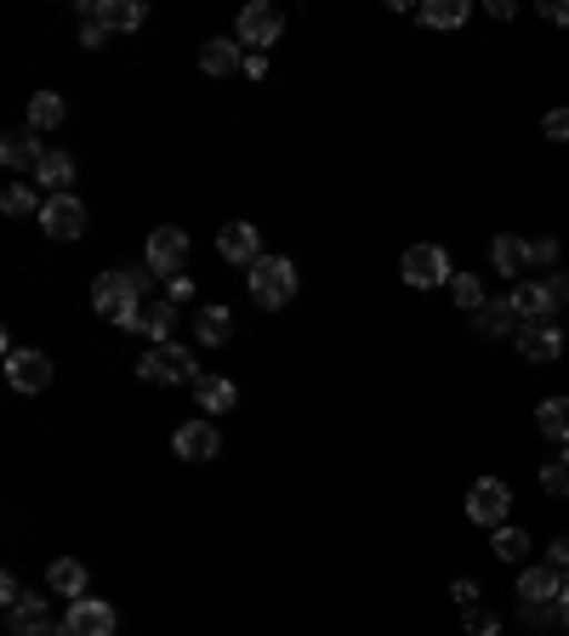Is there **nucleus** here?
<instances>
[{
	"label": "nucleus",
	"mask_w": 569,
	"mask_h": 636,
	"mask_svg": "<svg viewBox=\"0 0 569 636\" xmlns=\"http://www.w3.org/2000/svg\"><path fill=\"white\" fill-rule=\"evenodd\" d=\"M154 290V273L149 267H114V273H98V284H91V307H98V319H109V324H126V330H137V319H142V296Z\"/></svg>",
	"instance_id": "f257e3e1"
},
{
	"label": "nucleus",
	"mask_w": 569,
	"mask_h": 636,
	"mask_svg": "<svg viewBox=\"0 0 569 636\" xmlns=\"http://www.w3.org/2000/svg\"><path fill=\"white\" fill-rule=\"evenodd\" d=\"M512 307L525 313V324H552V313L569 307V273H552V279H518V284H512Z\"/></svg>",
	"instance_id": "f03ea898"
},
{
	"label": "nucleus",
	"mask_w": 569,
	"mask_h": 636,
	"mask_svg": "<svg viewBox=\"0 0 569 636\" xmlns=\"http://www.w3.org/2000/svg\"><path fill=\"white\" fill-rule=\"evenodd\" d=\"M137 375L149 386H194L200 381V364L188 347H177V341H160V347H149L137 359Z\"/></svg>",
	"instance_id": "7ed1b4c3"
},
{
	"label": "nucleus",
	"mask_w": 569,
	"mask_h": 636,
	"mask_svg": "<svg viewBox=\"0 0 569 636\" xmlns=\"http://www.w3.org/2000/svg\"><path fill=\"white\" fill-rule=\"evenodd\" d=\"M251 302L257 307H291L297 302V267L284 256H262L251 267Z\"/></svg>",
	"instance_id": "20e7f679"
},
{
	"label": "nucleus",
	"mask_w": 569,
	"mask_h": 636,
	"mask_svg": "<svg viewBox=\"0 0 569 636\" xmlns=\"http://www.w3.org/2000/svg\"><path fill=\"white\" fill-rule=\"evenodd\" d=\"M142 267H149L154 279H177L188 267V228H154L149 233V251H142Z\"/></svg>",
	"instance_id": "39448f33"
},
{
	"label": "nucleus",
	"mask_w": 569,
	"mask_h": 636,
	"mask_svg": "<svg viewBox=\"0 0 569 636\" xmlns=\"http://www.w3.org/2000/svg\"><path fill=\"white\" fill-rule=\"evenodd\" d=\"M399 273H405L410 290H433V284H450V279H456L445 244H410L405 262H399Z\"/></svg>",
	"instance_id": "423d86ee"
},
{
	"label": "nucleus",
	"mask_w": 569,
	"mask_h": 636,
	"mask_svg": "<svg viewBox=\"0 0 569 636\" xmlns=\"http://www.w3.org/2000/svg\"><path fill=\"white\" fill-rule=\"evenodd\" d=\"M507 512H512V488L501 477H479V483L467 488V517L479 523V528H501Z\"/></svg>",
	"instance_id": "0eeeda50"
},
{
	"label": "nucleus",
	"mask_w": 569,
	"mask_h": 636,
	"mask_svg": "<svg viewBox=\"0 0 569 636\" xmlns=\"http://www.w3.org/2000/svg\"><path fill=\"white\" fill-rule=\"evenodd\" d=\"M279 29H284V18H279L273 0H251V7L240 12V23H233V40H240V46H257V52H262V46L279 40Z\"/></svg>",
	"instance_id": "6e6552de"
},
{
	"label": "nucleus",
	"mask_w": 569,
	"mask_h": 636,
	"mask_svg": "<svg viewBox=\"0 0 569 636\" xmlns=\"http://www.w3.org/2000/svg\"><path fill=\"white\" fill-rule=\"evenodd\" d=\"M217 256L233 262V267H257V262H262V228H251V222H228V228L217 233Z\"/></svg>",
	"instance_id": "1a4fd4ad"
},
{
	"label": "nucleus",
	"mask_w": 569,
	"mask_h": 636,
	"mask_svg": "<svg viewBox=\"0 0 569 636\" xmlns=\"http://www.w3.org/2000/svg\"><path fill=\"white\" fill-rule=\"evenodd\" d=\"M40 228L52 239H80L86 233V205L74 193H52V200H40Z\"/></svg>",
	"instance_id": "9d476101"
},
{
	"label": "nucleus",
	"mask_w": 569,
	"mask_h": 636,
	"mask_svg": "<svg viewBox=\"0 0 569 636\" xmlns=\"http://www.w3.org/2000/svg\"><path fill=\"white\" fill-rule=\"evenodd\" d=\"M80 18H98L109 34H114V29H120V34H131V29L149 23V7H142V0H86Z\"/></svg>",
	"instance_id": "9b49d317"
},
{
	"label": "nucleus",
	"mask_w": 569,
	"mask_h": 636,
	"mask_svg": "<svg viewBox=\"0 0 569 636\" xmlns=\"http://www.w3.org/2000/svg\"><path fill=\"white\" fill-rule=\"evenodd\" d=\"M171 450L182 461H217L222 455V437H217V421H182L171 432Z\"/></svg>",
	"instance_id": "f8f14e48"
},
{
	"label": "nucleus",
	"mask_w": 569,
	"mask_h": 636,
	"mask_svg": "<svg viewBox=\"0 0 569 636\" xmlns=\"http://www.w3.org/2000/svg\"><path fill=\"white\" fill-rule=\"evenodd\" d=\"M69 636H114V625H120V614L103 603V597H80V603H69Z\"/></svg>",
	"instance_id": "ddd939ff"
},
{
	"label": "nucleus",
	"mask_w": 569,
	"mask_h": 636,
	"mask_svg": "<svg viewBox=\"0 0 569 636\" xmlns=\"http://www.w3.org/2000/svg\"><path fill=\"white\" fill-rule=\"evenodd\" d=\"M518 353L530 364H558L563 359V330L558 324H525L518 330Z\"/></svg>",
	"instance_id": "4468645a"
},
{
	"label": "nucleus",
	"mask_w": 569,
	"mask_h": 636,
	"mask_svg": "<svg viewBox=\"0 0 569 636\" xmlns=\"http://www.w3.org/2000/svg\"><path fill=\"white\" fill-rule=\"evenodd\" d=\"M490 267L507 273V279H525V273H530V239L496 233V239H490Z\"/></svg>",
	"instance_id": "2eb2a0df"
},
{
	"label": "nucleus",
	"mask_w": 569,
	"mask_h": 636,
	"mask_svg": "<svg viewBox=\"0 0 569 636\" xmlns=\"http://www.w3.org/2000/svg\"><path fill=\"white\" fill-rule=\"evenodd\" d=\"M7 381L18 393H40V386H52V359L46 353H12L7 359Z\"/></svg>",
	"instance_id": "dca6fc26"
},
{
	"label": "nucleus",
	"mask_w": 569,
	"mask_h": 636,
	"mask_svg": "<svg viewBox=\"0 0 569 636\" xmlns=\"http://www.w3.org/2000/svg\"><path fill=\"white\" fill-rule=\"evenodd\" d=\"M46 149H40V131H7L0 137V165H12V171H40Z\"/></svg>",
	"instance_id": "f3484780"
},
{
	"label": "nucleus",
	"mask_w": 569,
	"mask_h": 636,
	"mask_svg": "<svg viewBox=\"0 0 569 636\" xmlns=\"http://www.w3.org/2000/svg\"><path fill=\"white\" fill-rule=\"evenodd\" d=\"M518 597H525V603H558L563 597V574L552 563L525 568V574H518Z\"/></svg>",
	"instance_id": "a211bd4d"
},
{
	"label": "nucleus",
	"mask_w": 569,
	"mask_h": 636,
	"mask_svg": "<svg viewBox=\"0 0 569 636\" xmlns=\"http://www.w3.org/2000/svg\"><path fill=\"white\" fill-rule=\"evenodd\" d=\"M472 324L485 335H518L525 330V313L512 307V296H496V302H485V313H472Z\"/></svg>",
	"instance_id": "6ab92c4d"
},
{
	"label": "nucleus",
	"mask_w": 569,
	"mask_h": 636,
	"mask_svg": "<svg viewBox=\"0 0 569 636\" xmlns=\"http://www.w3.org/2000/svg\"><path fill=\"white\" fill-rule=\"evenodd\" d=\"M200 69L217 74V80H222V74H240V69H246L240 40H206V46H200Z\"/></svg>",
	"instance_id": "aec40b11"
},
{
	"label": "nucleus",
	"mask_w": 569,
	"mask_h": 636,
	"mask_svg": "<svg viewBox=\"0 0 569 636\" xmlns=\"http://www.w3.org/2000/svg\"><path fill=\"white\" fill-rule=\"evenodd\" d=\"M194 398H200V410L228 415L233 404H240V386H233L228 375H200V381H194Z\"/></svg>",
	"instance_id": "412c9836"
},
{
	"label": "nucleus",
	"mask_w": 569,
	"mask_h": 636,
	"mask_svg": "<svg viewBox=\"0 0 569 636\" xmlns=\"http://www.w3.org/2000/svg\"><path fill=\"white\" fill-rule=\"evenodd\" d=\"M46 592H58V597L80 603V597H86V568H80L74 557H58L52 568H46Z\"/></svg>",
	"instance_id": "4be33fe9"
},
{
	"label": "nucleus",
	"mask_w": 569,
	"mask_h": 636,
	"mask_svg": "<svg viewBox=\"0 0 569 636\" xmlns=\"http://www.w3.org/2000/svg\"><path fill=\"white\" fill-rule=\"evenodd\" d=\"M7 625H12L18 636H34L40 625H52V619H46V597H40V592H23L18 603H7Z\"/></svg>",
	"instance_id": "5701e85b"
},
{
	"label": "nucleus",
	"mask_w": 569,
	"mask_h": 636,
	"mask_svg": "<svg viewBox=\"0 0 569 636\" xmlns=\"http://www.w3.org/2000/svg\"><path fill=\"white\" fill-rule=\"evenodd\" d=\"M63 120H69V103L58 91H34L29 97V131H58Z\"/></svg>",
	"instance_id": "b1692460"
},
{
	"label": "nucleus",
	"mask_w": 569,
	"mask_h": 636,
	"mask_svg": "<svg viewBox=\"0 0 569 636\" xmlns=\"http://www.w3.org/2000/svg\"><path fill=\"white\" fill-rule=\"evenodd\" d=\"M416 18L427 29H461L472 18V7H467V0H427V7H416Z\"/></svg>",
	"instance_id": "393cba45"
},
{
	"label": "nucleus",
	"mask_w": 569,
	"mask_h": 636,
	"mask_svg": "<svg viewBox=\"0 0 569 636\" xmlns=\"http://www.w3.org/2000/svg\"><path fill=\"white\" fill-rule=\"evenodd\" d=\"M34 182H40V188H52V193H69V182H74V154H63V149H46V160H40Z\"/></svg>",
	"instance_id": "a878e982"
},
{
	"label": "nucleus",
	"mask_w": 569,
	"mask_h": 636,
	"mask_svg": "<svg viewBox=\"0 0 569 636\" xmlns=\"http://www.w3.org/2000/svg\"><path fill=\"white\" fill-rule=\"evenodd\" d=\"M536 432L552 437V444H569V398H547L536 410Z\"/></svg>",
	"instance_id": "bb28decb"
},
{
	"label": "nucleus",
	"mask_w": 569,
	"mask_h": 636,
	"mask_svg": "<svg viewBox=\"0 0 569 636\" xmlns=\"http://www.w3.org/2000/svg\"><path fill=\"white\" fill-rule=\"evenodd\" d=\"M194 330H200V341H206V347H222V341L233 335V313H228V307H200Z\"/></svg>",
	"instance_id": "cd10ccee"
},
{
	"label": "nucleus",
	"mask_w": 569,
	"mask_h": 636,
	"mask_svg": "<svg viewBox=\"0 0 569 636\" xmlns=\"http://www.w3.org/2000/svg\"><path fill=\"white\" fill-rule=\"evenodd\" d=\"M171 324H177V307L171 302H149V307H142V319H137L142 335H154V347H160V341H171Z\"/></svg>",
	"instance_id": "c85d7f7f"
},
{
	"label": "nucleus",
	"mask_w": 569,
	"mask_h": 636,
	"mask_svg": "<svg viewBox=\"0 0 569 636\" xmlns=\"http://www.w3.org/2000/svg\"><path fill=\"white\" fill-rule=\"evenodd\" d=\"M450 296H456L461 313H485V279L479 273H456L450 279Z\"/></svg>",
	"instance_id": "c756f323"
},
{
	"label": "nucleus",
	"mask_w": 569,
	"mask_h": 636,
	"mask_svg": "<svg viewBox=\"0 0 569 636\" xmlns=\"http://www.w3.org/2000/svg\"><path fill=\"white\" fill-rule=\"evenodd\" d=\"M496 557H501V563H525V557H530V534L501 523V528H496Z\"/></svg>",
	"instance_id": "7c9ffc66"
},
{
	"label": "nucleus",
	"mask_w": 569,
	"mask_h": 636,
	"mask_svg": "<svg viewBox=\"0 0 569 636\" xmlns=\"http://www.w3.org/2000/svg\"><path fill=\"white\" fill-rule=\"evenodd\" d=\"M541 488H547V495H558V501H569V455H552L541 466Z\"/></svg>",
	"instance_id": "2f4dec72"
},
{
	"label": "nucleus",
	"mask_w": 569,
	"mask_h": 636,
	"mask_svg": "<svg viewBox=\"0 0 569 636\" xmlns=\"http://www.w3.org/2000/svg\"><path fill=\"white\" fill-rule=\"evenodd\" d=\"M0 211H7V216H29L34 211V188L29 182H12L7 193H0Z\"/></svg>",
	"instance_id": "473e14b6"
},
{
	"label": "nucleus",
	"mask_w": 569,
	"mask_h": 636,
	"mask_svg": "<svg viewBox=\"0 0 569 636\" xmlns=\"http://www.w3.org/2000/svg\"><path fill=\"white\" fill-rule=\"evenodd\" d=\"M467 636H501V619L496 614H485V608H467Z\"/></svg>",
	"instance_id": "72a5a7b5"
},
{
	"label": "nucleus",
	"mask_w": 569,
	"mask_h": 636,
	"mask_svg": "<svg viewBox=\"0 0 569 636\" xmlns=\"http://www.w3.org/2000/svg\"><path fill=\"white\" fill-rule=\"evenodd\" d=\"M166 302H171V307H182V302H194V279H188V273L166 279Z\"/></svg>",
	"instance_id": "f704fd0d"
},
{
	"label": "nucleus",
	"mask_w": 569,
	"mask_h": 636,
	"mask_svg": "<svg viewBox=\"0 0 569 636\" xmlns=\"http://www.w3.org/2000/svg\"><path fill=\"white\" fill-rule=\"evenodd\" d=\"M558 262V239H530V267H552Z\"/></svg>",
	"instance_id": "c9c22d12"
},
{
	"label": "nucleus",
	"mask_w": 569,
	"mask_h": 636,
	"mask_svg": "<svg viewBox=\"0 0 569 636\" xmlns=\"http://www.w3.org/2000/svg\"><path fill=\"white\" fill-rule=\"evenodd\" d=\"M103 40H109V29H103L98 18H80V46H86V52H98Z\"/></svg>",
	"instance_id": "e433bc0d"
},
{
	"label": "nucleus",
	"mask_w": 569,
	"mask_h": 636,
	"mask_svg": "<svg viewBox=\"0 0 569 636\" xmlns=\"http://www.w3.org/2000/svg\"><path fill=\"white\" fill-rule=\"evenodd\" d=\"M541 131H547L552 142H569V109H552V114L541 120Z\"/></svg>",
	"instance_id": "4c0bfd02"
},
{
	"label": "nucleus",
	"mask_w": 569,
	"mask_h": 636,
	"mask_svg": "<svg viewBox=\"0 0 569 636\" xmlns=\"http://www.w3.org/2000/svg\"><path fill=\"white\" fill-rule=\"evenodd\" d=\"M450 597H456L461 608H479V579H456V585H450Z\"/></svg>",
	"instance_id": "58836bf2"
},
{
	"label": "nucleus",
	"mask_w": 569,
	"mask_h": 636,
	"mask_svg": "<svg viewBox=\"0 0 569 636\" xmlns=\"http://www.w3.org/2000/svg\"><path fill=\"white\" fill-rule=\"evenodd\" d=\"M547 23H569V0H541V7H536Z\"/></svg>",
	"instance_id": "ea45409f"
},
{
	"label": "nucleus",
	"mask_w": 569,
	"mask_h": 636,
	"mask_svg": "<svg viewBox=\"0 0 569 636\" xmlns=\"http://www.w3.org/2000/svg\"><path fill=\"white\" fill-rule=\"evenodd\" d=\"M558 574H569V534H563V541H552V557H547Z\"/></svg>",
	"instance_id": "a19ab883"
},
{
	"label": "nucleus",
	"mask_w": 569,
	"mask_h": 636,
	"mask_svg": "<svg viewBox=\"0 0 569 636\" xmlns=\"http://www.w3.org/2000/svg\"><path fill=\"white\" fill-rule=\"evenodd\" d=\"M23 597V585H18V574H0V603H18Z\"/></svg>",
	"instance_id": "79ce46f5"
},
{
	"label": "nucleus",
	"mask_w": 569,
	"mask_h": 636,
	"mask_svg": "<svg viewBox=\"0 0 569 636\" xmlns=\"http://www.w3.org/2000/svg\"><path fill=\"white\" fill-rule=\"evenodd\" d=\"M246 74H251V80H268V58H262V52H257V58H246Z\"/></svg>",
	"instance_id": "37998d69"
},
{
	"label": "nucleus",
	"mask_w": 569,
	"mask_h": 636,
	"mask_svg": "<svg viewBox=\"0 0 569 636\" xmlns=\"http://www.w3.org/2000/svg\"><path fill=\"white\" fill-rule=\"evenodd\" d=\"M490 18H501V23H507V18H518V7H512V0H490Z\"/></svg>",
	"instance_id": "c03bdc74"
},
{
	"label": "nucleus",
	"mask_w": 569,
	"mask_h": 636,
	"mask_svg": "<svg viewBox=\"0 0 569 636\" xmlns=\"http://www.w3.org/2000/svg\"><path fill=\"white\" fill-rule=\"evenodd\" d=\"M558 625L569 630V585H563V597H558Z\"/></svg>",
	"instance_id": "a18cd8bd"
}]
</instances>
